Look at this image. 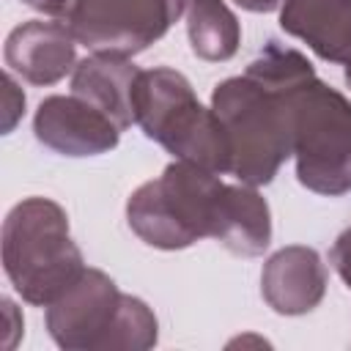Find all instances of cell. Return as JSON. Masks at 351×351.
Here are the masks:
<instances>
[{"instance_id":"1","label":"cell","mask_w":351,"mask_h":351,"mask_svg":"<svg viewBox=\"0 0 351 351\" xmlns=\"http://www.w3.org/2000/svg\"><path fill=\"white\" fill-rule=\"evenodd\" d=\"M313 63L291 47L269 41L239 77L222 80L211 110L230 140V176L266 186L293 156V88L313 77Z\"/></svg>"},{"instance_id":"2","label":"cell","mask_w":351,"mask_h":351,"mask_svg":"<svg viewBox=\"0 0 351 351\" xmlns=\"http://www.w3.org/2000/svg\"><path fill=\"white\" fill-rule=\"evenodd\" d=\"M0 252L8 282L36 307H49L88 269L63 206L49 197H25L5 214Z\"/></svg>"},{"instance_id":"3","label":"cell","mask_w":351,"mask_h":351,"mask_svg":"<svg viewBox=\"0 0 351 351\" xmlns=\"http://www.w3.org/2000/svg\"><path fill=\"white\" fill-rule=\"evenodd\" d=\"M134 123L176 159L192 162L214 176H230V140L211 107H203L189 80L156 66L140 71L134 85Z\"/></svg>"},{"instance_id":"4","label":"cell","mask_w":351,"mask_h":351,"mask_svg":"<svg viewBox=\"0 0 351 351\" xmlns=\"http://www.w3.org/2000/svg\"><path fill=\"white\" fill-rule=\"evenodd\" d=\"M225 181L192 162H170L159 178L140 184L126 200L132 233L156 250H186L214 233Z\"/></svg>"},{"instance_id":"5","label":"cell","mask_w":351,"mask_h":351,"mask_svg":"<svg viewBox=\"0 0 351 351\" xmlns=\"http://www.w3.org/2000/svg\"><path fill=\"white\" fill-rule=\"evenodd\" d=\"M296 178L315 195L351 189V101L315 74L293 88Z\"/></svg>"},{"instance_id":"6","label":"cell","mask_w":351,"mask_h":351,"mask_svg":"<svg viewBox=\"0 0 351 351\" xmlns=\"http://www.w3.org/2000/svg\"><path fill=\"white\" fill-rule=\"evenodd\" d=\"M189 0H69L60 22L90 52L137 55L159 41Z\"/></svg>"},{"instance_id":"7","label":"cell","mask_w":351,"mask_h":351,"mask_svg":"<svg viewBox=\"0 0 351 351\" xmlns=\"http://www.w3.org/2000/svg\"><path fill=\"white\" fill-rule=\"evenodd\" d=\"M121 304L115 280L99 269H85L80 280L47 307V332L63 351H104Z\"/></svg>"},{"instance_id":"8","label":"cell","mask_w":351,"mask_h":351,"mask_svg":"<svg viewBox=\"0 0 351 351\" xmlns=\"http://www.w3.org/2000/svg\"><path fill=\"white\" fill-rule=\"evenodd\" d=\"M36 140L60 156H99L118 145L121 129L80 96H47L33 115Z\"/></svg>"},{"instance_id":"9","label":"cell","mask_w":351,"mask_h":351,"mask_svg":"<svg viewBox=\"0 0 351 351\" xmlns=\"http://www.w3.org/2000/svg\"><path fill=\"white\" fill-rule=\"evenodd\" d=\"M5 66L30 85H55L77 66V38L63 22L30 19L16 25L3 47Z\"/></svg>"},{"instance_id":"10","label":"cell","mask_w":351,"mask_h":351,"mask_svg":"<svg viewBox=\"0 0 351 351\" xmlns=\"http://www.w3.org/2000/svg\"><path fill=\"white\" fill-rule=\"evenodd\" d=\"M326 266L313 247L291 244L269 255L261 271V296L277 315H304L324 302Z\"/></svg>"},{"instance_id":"11","label":"cell","mask_w":351,"mask_h":351,"mask_svg":"<svg viewBox=\"0 0 351 351\" xmlns=\"http://www.w3.org/2000/svg\"><path fill=\"white\" fill-rule=\"evenodd\" d=\"M140 69L126 55L90 52L71 71V93L101 110L121 132L134 123V85Z\"/></svg>"},{"instance_id":"12","label":"cell","mask_w":351,"mask_h":351,"mask_svg":"<svg viewBox=\"0 0 351 351\" xmlns=\"http://www.w3.org/2000/svg\"><path fill=\"white\" fill-rule=\"evenodd\" d=\"M280 27L326 63L351 60V0H285Z\"/></svg>"},{"instance_id":"13","label":"cell","mask_w":351,"mask_h":351,"mask_svg":"<svg viewBox=\"0 0 351 351\" xmlns=\"http://www.w3.org/2000/svg\"><path fill=\"white\" fill-rule=\"evenodd\" d=\"M211 239L241 258L263 255L271 244V211L266 197L250 184H225Z\"/></svg>"},{"instance_id":"14","label":"cell","mask_w":351,"mask_h":351,"mask_svg":"<svg viewBox=\"0 0 351 351\" xmlns=\"http://www.w3.org/2000/svg\"><path fill=\"white\" fill-rule=\"evenodd\" d=\"M186 36L192 52L206 63H225L239 52L241 25L225 0H189Z\"/></svg>"},{"instance_id":"15","label":"cell","mask_w":351,"mask_h":351,"mask_svg":"<svg viewBox=\"0 0 351 351\" xmlns=\"http://www.w3.org/2000/svg\"><path fill=\"white\" fill-rule=\"evenodd\" d=\"M159 340V321L154 310L132 293H121V304L107 335L104 351H145Z\"/></svg>"},{"instance_id":"16","label":"cell","mask_w":351,"mask_h":351,"mask_svg":"<svg viewBox=\"0 0 351 351\" xmlns=\"http://www.w3.org/2000/svg\"><path fill=\"white\" fill-rule=\"evenodd\" d=\"M25 115V93L11 74L3 77V134H8Z\"/></svg>"},{"instance_id":"17","label":"cell","mask_w":351,"mask_h":351,"mask_svg":"<svg viewBox=\"0 0 351 351\" xmlns=\"http://www.w3.org/2000/svg\"><path fill=\"white\" fill-rule=\"evenodd\" d=\"M329 263L335 266V271L340 274V280L346 282V288L351 291V228H346L335 239V244L329 250Z\"/></svg>"},{"instance_id":"18","label":"cell","mask_w":351,"mask_h":351,"mask_svg":"<svg viewBox=\"0 0 351 351\" xmlns=\"http://www.w3.org/2000/svg\"><path fill=\"white\" fill-rule=\"evenodd\" d=\"M22 3L38 14H47V16H63L69 0H22Z\"/></svg>"},{"instance_id":"19","label":"cell","mask_w":351,"mask_h":351,"mask_svg":"<svg viewBox=\"0 0 351 351\" xmlns=\"http://www.w3.org/2000/svg\"><path fill=\"white\" fill-rule=\"evenodd\" d=\"M233 3L244 11H252V14H269V11L282 8L285 0H233Z\"/></svg>"},{"instance_id":"20","label":"cell","mask_w":351,"mask_h":351,"mask_svg":"<svg viewBox=\"0 0 351 351\" xmlns=\"http://www.w3.org/2000/svg\"><path fill=\"white\" fill-rule=\"evenodd\" d=\"M346 85H348V88H351V60H348V63H346Z\"/></svg>"}]
</instances>
